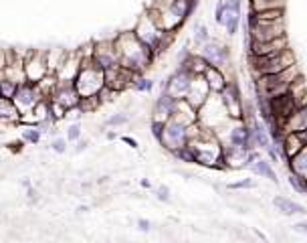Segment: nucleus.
<instances>
[{"instance_id": "obj_14", "label": "nucleus", "mask_w": 307, "mask_h": 243, "mask_svg": "<svg viewBox=\"0 0 307 243\" xmlns=\"http://www.w3.org/2000/svg\"><path fill=\"white\" fill-rule=\"evenodd\" d=\"M42 100H46V97L42 95L40 87L34 85V83H28V81H26V83H20L18 89H16V93H14V97H12V102H14V106L18 108L20 116L32 112V110L36 108V104L42 102Z\"/></svg>"}, {"instance_id": "obj_6", "label": "nucleus", "mask_w": 307, "mask_h": 243, "mask_svg": "<svg viewBox=\"0 0 307 243\" xmlns=\"http://www.w3.org/2000/svg\"><path fill=\"white\" fill-rule=\"evenodd\" d=\"M246 61H248V71H250L252 79L263 77V75H275V73H281V71L297 65L293 49H287V51H283V53L269 55V57L246 55Z\"/></svg>"}, {"instance_id": "obj_13", "label": "nucleus", "mask_w": 307, "mask_h": 243, "mask_svg": "<svg viewBox=\"0 0 307 243\" xmlns=\"http://www.w3.org/2000/svg\"><path fill=\"white\" fill-rule=\"evenodd\" d=\"M93 63L101 71H110L120 67V57H118V49L114 39H104V41H95L93 43Z\"/></svg>"}, {"instance_id": "obj_41", "label": "nucleus", "mask_w": 307, "mask_h": 243, "mask_svg": "<svg viewBox=\"0 0 307 243\" xmlns=\"http://www.w3.org/2000/svg\"><path fill=\"white\" fill-rule=\"evenodd\" d=\"M67 142H79L81 140V122H73V124H69V128H67Z\"/></svg>"}, {"instance_id": "obj_3", "label": "nucleus", "mask_w": 307, "mask_h": 243, "mask_svg": "<svg viewBox=\"0 0 307 243\" xmlns=\"http://www.w3.org/2000/svg\"><path fill=\"white\" fill-rule=\"evenodd\" d=\"M134 35L138 37V41L140 43H144L150 51L156 55V59L162 55V53H166L168 49L172 47V43H174V39H176V35H172V33H164L160 27H158V23L152 19V15L148 13V11H144L140 17H138V21H136V25H134Z\"/></svg>"}, {"instance_id": "obj_47", "label": "nucleus", "mask_w": 307, "mask_h": 243, "mask_svg": "<svg viewBox=\"0 0 307 243\" xmlns=\"http://www.w3.org/2000/svg\"><path fill=\"white\" fill-rule=\"evenodd\" d=\"M118 95H120V93H116L114 89H110V87H104V89H101V91H99V95H97V97H99V102H101V106H104V104L112 102V100H114V97H118Z\"/></svg>"}, {"instance_id": "obj_18", "label": "nucleus", "mask_w": 307, "mask_h": 243, "mask_svg": "<svg viewBox=\"0 0 307 243\" xmlns=\"http://www.w3.org/2000/svg\"><path fill=\"white\" fill-rule=\"evenodd\" d=\"M176 104L178 100H174L166 91H160V95L156 97V102L152 106V122H160V124L170 122L176 112Z\"/></svg>"}, {"instance_id": "obj_55", "label": "nucleus", "mask_w": 307, "mask_h": 243, "mask_svg": "<svg viewBox=\"0 0 307 243\" xmlns=\"http://www.w3.org/2000/svg\"><path fill=\"white\" fill-rule=\"evenodd\" d=\"M87 146H89L87 140H79V142H75V154H81L83 150H87Z\"/></svg>"}, {"instance_id": "obj_16", "label": "nucleus", "mask_w": 307, "mask_h": 243, "mask_svg": "<svg viewBox=\"0 0 307 243\" xmlns=\"http://www.w3.org/2000/svg\"><path fill=\"white\" fill-rule=\"evenodd\" d=\"M192 79H194V75H190L188 71L176 67V71L172 75H168L166 81H162V91L172 95L174 100H186L188 89L192 85Z\"/></svg>"}, {"instance_id": "obj_44", "label": "nucleus", "mask_w": 307, "mask_h": 243, "mask_svg": "<svg viewBox=\"0 0 307 243\" xmlns=\"http://www.w3.org/2000/svg\"><path fill=\"white\" fill-rule=\"evenodd\" d=\"M254 17L261 21H277V19H285V11H265V13H254Z\"/></svg>"}, {"instance_id": "obj_31", "label": "nucleus", "mask_w": 307, "mask_h": 243, "mask_svg": "<svg viewBox=\"0 0 307 243\" xmlns=\"http://www.w3.org/2000/svg\"><path fill=\"white\" fill-rule=\"evenodd\" d=\"M287 0H248L250 13H265V11H285Z\"/></svg>"}, {"instance_id": "obj_7", "label": "nucleus", "mask_w": 307, "mask_h": 243, "mask_svg": "<svg viewBox=\"0 0 307 243\" xmlns=\"http://www.w3.org/2000/svg\"><path fill=\"white\" fill-rule=\"evenodd\" d=\"M287 37V25L285 19L277 21H261L254 17V13L248 11L246 15V43H267Z\"/></svg>"}, {"instance_id": "obj_37", "label": "nucleus", "mask_w": 307, "mask_h": 243, "mask_svg": "<svg viewBox=\"0 0 307 243\" xmlns=\"http://www.w3.org/2000/svg\"><path fill=\"white\" fill-rule=\"evenodd\" d=\"M287 182H289V186H291L295 192H299V194H305V197H307V180H305V178H301V176H297V174L289 172V176H287Z\"/></svg>"}, {"instance_id": "obj_19", "label": "nucleus", "mask_w": 307, "mask_h": 243, "mask_svg": "<svg viewBox=\"0 0 307 243\" xmlns=\"http://www.w3.org/2000/svg\"><path fill=\"white\" fill-rule=\"evenodd\" d=\"M48 100L55 102V104H59V106H63V108L69 112V110H73V108H79L81 97H79V93H77V89H75L73 83H61V81H59L57 87H55V91L50 93Z\"/></svg>"}, {"instance_id": "obj_49", "label": "nucleus", "mask_w": 307, "mask_h": 243, "mask_svg": "<svg viewBox=\"0 0 307 243\" xmlns=\"http://www.w3.org/2000/svg\"><path fill=\"white\" fill-rule=\"evenodd\" d=\"M150 132H152L154 138H156V140L160 142L162 132H164V124H160V122H150Z\"/></svg>"}, {"instance_id": "obj_39", "label": "nucleus", "mask_w": 307, "mask_h": 243, "mask_svg": "<svg viewBox=\"0 0 307 243\" xmlns=\"http://www.w3.org/2000/svg\"><path fill=\"white\" fill-rule=\"evenodd\" d=\"M130 122V116L126 114V112H118V114H114V116H110L108 120H106V128H120V126H126Z\"/></svg>"}, {"instance_id": "obj_28", "label": "nucleus", "mask_w": 307, "mask_h": 243, "mask_svg": "<svg viewBox=\"0 0 307 243\" xmlns=\"http://www.w3.org/2000/svg\"><path fill=\"white\" fill-rule=\"evenodd\" d=\"M273 207L285 215V217H293V215H305V207L301 203H295L293 199H287L283 197V194H277V197H273Z\"/></svg>"}, {"instance_id": "obj_9", "label": "nucleus", "mask_w": 307, "mask_h": 243, "mask_svg": "<svg viewBox=\"0 0 307 243\" xmlns=\"http://www.w3.org/2000/svg\"><path fill=\"white\" fill-rule=\"evenodd\" d=\"M232 120L228 118L222 102H220V95L218 93H210V97L206 100L200 110H198V124L206 130H212L214 134L220 132L222 128H226Z\"/></svg>"}, {"instance_id": "obj_21", "label": "nucleus", "mask_w": 307, "mask_h": 243, "mask_svg": "<svg viewBox=\"0 0 307 243\" xmlns=\"http://www.w3.org/2000/svg\"><path fill=\"white\" fill-rule=\"evenodd\" d=\"M104 73H106V87L114 89L116 93H122V91L130 89V87H132V83H134V79H136V73H132V71L124 69L122 65H120V67H116V69L104 71Z\"/></svg>"}, {"instance_id": "obj_56", "label": "nucleus", "mask_w": 307, "mask_h": 243, "mask_svg": "<svg viewBox=\"0 0 307 243\" xmlns=\"http://www.w3.org/2000/svg\"><path fill=\"white\" fill-rule=\"evenodd\" d=\"M83 116V112L79 110V108H73V110H69L67 112V118H71V120H75V122H79V118Z\"/></svg>"}, {"instance_id": "obj_23", "label": "nucleus", "mask_w": 307, "mask_h": 243, "mask_svg": "<svg viewBox=\"0 0 307 243\" xmlns=\"http://www.w3.org/2000/svg\"><path fill=\"white\" fill-rule=\"evenodd\" d=\"M210 93H212V91H210L208 83L204 81L202 75H198V77L192 79V85H190L188 95H186V102H188L194 110H200L204 104H206V100L210 97Z\"/></svg>"}, {"instance_id": "obj_34", "label": "nucleus", "mask_w": 307, "mask_h": 243, "mask_svg": "<svg viewBox=\"0 0 307 243\" xmlns=\"http://www.w3.org/2000/svg\"><path fill=\"white\" fill-rule=\"evenodd\" d=\"M40 138H42V134H40V130L36 128V126H28V124H24L22 126V132H20V140L24 142V144H38L40 142Z\"/></svg>"}, {"instance_id": "obj_22", "label": "nucleus", "mask_w": 307, "mask_h": 243, "mask_svg": "<svg viewBox=\"0 0 307 243\" xmlns=\"http://www.w3.org/2000/svg\"><path fill=\"white\" fill-rule=\"evenodd\" d=\"M242 0H224V21H222V27L226 31L228 37L236 35L240 23H242Z\"/></svg>"}, {"instance_id": "obj_4", "label": "nucleus", "mask_w": 307, "mask_h": 243, "mask_svg": "<svg viewBox=\"0 0 307 243\" xmlns=\"http://www.w3.org/2000/svg\"><path fill=\"white\" fill-rule=\"evenodd\" d=\"M188 146L194 154L196 164L206 166V168L224 170V166H222V142L218 140V136L212 130L202 128L200 134L188 142Z\"/></svg>"}, {"instance_id": "obj_36", "label": "nucleus", "mask_w": 307, "mask_h": 243, "mask_svg": "<svg viewBox=\"0 0 307 243\" xmlns=\"http://www.w3.org/2000/svg\"><path fill=\"white\" fill-rule=\"evenodd\" d=\"M16 89H18V83H14V81L0 75V97H8V100H12Z\"/></svg>"}, {"instance_id": "obj_5", "label": "nucleus", "mask_w": 307, "mask_h": 243, "mask_svg": "<svg viewBox=\"0 0 307 243\" xmlns=\"http://www.w3.org/2000/svg\"><path fill=\"white\" fill-rule=\"evenodd\" d=\"M301 77V71L297 65L281 71V73H275V75H263V77H257L252 79V91L254 95H261V97H267V100H275L279 95H285L289 93L291 85Z\"/></svg>"}, {"instance_id": "obj_24", "label": "nucleus", "mask_w": 307, "mask_h": 243, "mask_svg": "<svg viewBox=\"0 0 307 243\" xmlns=\"http://www.w3.org/2000/svg\"><path fill=\"white\" fill-rule=\"evenodd\" d=\"M279 128L283 130V134H301L303 130H307V106L297 108L279 124Z\"/></svg>"}, {"instance_id": "obj_25", "label": "nucleus", "mask_w": 307, "mask_h": 243, "mask_svg": "<svg viewBox=\"0 0 307 243\" xmlns=\"http://www.w3.org/2000/svg\"><path fill=\"white\" fill-rule=\"evenodd\" d=\"M246 154L248 152L244 148H236V146L224 144L222 146V166H224V170H240V168H244Z\"/></svg>"}, {"instance_id": "obj_51", "label": "nucleus", "mask_w": 307, "mask_h": 243, "mask_svg": "<svg viewBox=\"0 0 307 243\" xmlns=\"http://www.w3.org/2000/svg\"><path fill=\"white\" fill-rule=\"evenodd\" d=\"M22 146H24V142H22V140H14V142H10V144H8V150H10V152H14V154H18V152L22 150Z\"/></svg>"}, {"instance_id": "obj_57", "label": "nucleus", "mask_w": 307, "mask_h": 243, "mask_svg": "<svg viewBox=\"0 0 307 243\" xmlns=\"http://www.w3.org/2000/svg\"><path fill=\"white\" fill-rule=\"evenodd\" d=\"M106 138H108L110 142H114V140H118V132H114V130H110V132H106Z\"/></svg>"}, {"instance_id": "obj_30", "label": "nucleus", "mask_w": 307, "mask_h": 243, "mask_svg": "<svg viewBox=\"0 0 307 243\" xmlns=\"http://www.w3.org/2000/svg\"><path fill=\"white\" fill-rule=\"evenodd\" d=\"M248 170H250L252 174L261 176V178H267V180H271V182H279V178H277V172H275L273 164H271L267 158H259V160L254 162V164H252Z\"/></svg>"}, {"instance_id": "obj_26", "label": "nucleus", "mask_w": 307, "mask_h": 243, "mask_svg": "<svg viewBox=\"0 0 307 243\" xmlns=\"http://www.w3.org/2000/svg\"><path fill=\"white\" fill-rule=\"evenodd\" d=\"M202 77H204V81L208 83V87H210V91L212 93H220L226 85H228V75L222 71V69H218V67H206V71L202 73Z\"/></svg>"}, {"instance_id": "obj_58", "label": "nucleus", "mask_w": 307, "mask_h": 243, "mask_svg": "<svg viewBox=\"0 0 307 243\" xmlns=\"http://www.w3.org/2000/svg\"><path fill=\"white\" fill-rule=\"evenodd\" d=\"M140 184H142L144 188H152V182H150L148 178H142V180H140Z\"/></svg>"}, {"instance_id": "obj_8", "label": "nucleus", "mask_w": 307, "mask_h": 243, "mask_svg": "<svg viewBox=\"0 0 307 243\" xmlns=\"http://www.w3.org/2000/svg\"><path fill=\"white\" fill-rule=\"evenodd\" d=\"M73 85H75L81 100L83 97H95V95H99L101 89L106 87V73L93 63V57L83 59L81 71H79Z\"/></svg>"}, {"instance_id": "obj_60", "label": "nucleus", "mask_w": 307, "mask_h": 243, "mask_svg": "<svg viewBox=\"0 0 307 243\" xmlns=\"http://www.w3.org/2000/svg\"><path fill=\"white\" fill-rule=\"evenodd\" d=\"M22 186H24V188H30V186H32L30 178H24V180H22Z\"/></svg>"}, {"instance_id": "obj_33", "label": "nucleus", "mask_w": 307, "mask_h": 243, "mask_svg": "<svg viewBox=\"0 0 307 243\" xmlns=\"http://www.w3.org/2000/svg\"><path fill=\"white\" fill-rule=\"evenodd\" d=\"M210 39H212V37H210V29L204 25V23H198V25L194 27V31H192V43H194V47H196V51H198L202 45H206Z\"/></svg>"}, {"instance_id": "obj_35", "label": "nucleus", "mask_w": 307, "mask_h": 243, "mask_svg": "<svg viewBox=\"0 0 307 243\" xmlns=\"http://www.w3.org/2000/svg\"><path fill=\"white\" fill-rule=\"evenodd\" d=\"M154 85H156V83H154V79H150L146 75H136V79L132 83V89L138 91V93H150L154 89Z\"/></svg>"}, {"instance_id": "obj_53", "label": "nucleus", "mask_w": 307, "mask_h": 243, "mask_svg": "<svg viewBox=\"0 0 307 243\" xmlns=\"http://www.w3.org/2000/svg\"><path fill=\"white\" fill-rule=\"evenodd\" d=\"M26 199H28V203H32V205L38 201V197H36V188H34V186L26 188Z\"/></svg>"}, {"instance_id": "obj_38", "label": "nucleus", "mask_w": 307, "mask_h": 243, "mask_svg": "<svg viewBox=\"0 0 307 243\" xmlns=\"http://www.w3.org/2000/svg\"><path fill=\"white\" fill-rule=\"evenodd\" d=\"M101 108V102H99V97H83V100L79 102V110L83 114H91V112H97Z\"/></svg>"}, {"instance_id": "obj_45", "label": "nucleus", "mask_w": 307, "mask_h": 243, "mask_svg": "<svg viewBox=\"0 0 307 243\" xmlns=\"http://www.w3.org/2000/svg\"><path fill=\"white\" fill-rule=\"evenodd\" d=\"M67 138H55L53 142H50V150L57 152V154H65L67 152Z\"/></svg>"}, {"instance_id": "obj_27", "label": "nucleus", "mask_w": 307, "mask_h": 243, "mask_svg": "<svg viewBox=\"0 0 307 243\" xmlns=\"http://www.w3.org/2000/svg\"><path fill=\"white\" fill-rule=\"evenodd\" d=\"M172 120L188 128V126H192V124L198 122V110H194L186 100H178V104H176V112H174Z\"/></svg>"}, {"instance_id": "obj_32", "label": "nucleus", "mask_w": 307, "mask_h": 243, "mask_svg": "<svg viewBox=\"0 0 307 243\" xmlns=\"http://www.w3.org/2000/svg\"><path fill=\"white\" fill-rule=\"evenodd\" d=\"M287 168H289V172H293V174H297V176H301V178L307 180V146H305V148L295 158H291L287 162Z\"/></svg>"}, {"instance_id": "obj_2", "label": "nucleus", "mask_w": 307, "mask_h": 243, "mask_svg": "<svg viewBox=\"0 0 307 243\" xmlns=\"http://www.w3.org/2000/svg\"><path fill=\"white\" fill-rule=\"evenodd\" d=\"M196 7L198 0H152V5H148L146 11L164 33L176 35L192 17Z\"/></svg>"}, {"instance_id": "obj_1", "label": "nucleus", "mask_w": 307, "mask_h": 243, "mask_svg": "<svg viewBox=\"0 0 307 243\" xmlns=\"http://www.w3.org/2000/svg\"><path fill=\"white\" fill-rule=\"evenodd\" d=\"M116 49H118V57H120V65L136 75H144L156 61L150 49L138 41V37L134 35V31H124L118 33L114 37Z\"/></svg>"}, {"instance_id": "obj_29", "label": "nucleus", "mask_w": 307, "mask_h": 243, "mask_svg": "<svg viewBox=\"0 0 307 243\" xmlns=\"http://www.w3.org/2000/svg\"><path fill=\"white\" fill-rule=\"evenodd\" d=\"M20 118L22 116H20L18 108L14 106V102L8 100V97H0V122L16 126V124H20Z\"/></svg>"}, {"instance_id": "obj_50", "label": "nucleus", "mask_w": 307, "mask_h": 243, "mask_svg": "<svg viewBox=\"0 0 307 243\" xmlns=\"http://www.w3.org/2000/svg\"><path fill=\"white\" fill-rule=\"evenodd\" d=\"M120 140H122L124 144H128V146H130V148H134V150H138V148H140V144H138V140H136V138H132V136H122Z\"/></svg>"}, {"instance_id": "obj_15", "label": "nucleus", "mask_w": 307, "mask_h": 243, "mask_svg": "<svg viewBox=\"0 0 307 243\" xmlns=\"http://www.w3.org/2000/svg\"><path fill=\"white\" fill-rule=\"evenodd\" d=\"M50 73L44 51H28L24 55V77L28 83L38 85Z\"/></svg>"}, {"instance_id": "obj_10", "label": "nucleus", "mask_w": 307, "mask_h": 243, "mask_svg": "<svg viewBox=\"0 0 307 243\" xmlns=\"http://www.w3.org/2000/svg\"><path fill=\"white\" fill-rule=\"evenodd\" d=\"M198 53L210 67H218V69H222L226 73V69L230 65V49L222 41L210 39L206 45H202L198 49Z\"/></svg>"}, {"instance_id": "obj_11", "label": "nucleus", "mask_w": 307, "mask_h": 243, "mask_svg": "<svg viewBox=\"0 0 307 243\" xmlns=\"http://www.w3.org/2000/svg\"><path fill=\"white\" fill-rule=\"evenodd\" d=\"M190 138H188V128L170 120L164 124V132H162V138H160V146L164 150H168L170 154L178 152L180 148H184V146H188Z\"/></svg>"}, {"instance_id": "obj_59", "label": "nucleus", "mask_w": 307, "mask_h": 243, "mask_svg": "<svg viewBox=\"0 0 307 243\" xmlns=\"http://www.w3.org/2000/svg\"><path fill=\"white\" fill-rule=\"evenodd\" d=\"M299 138H301V140H303V144L307 146V130H303V132L299 134Z\"/></svg>"}, {"instance_id": "obj_42", "label": "nucleus", "mask_w": 307, "mask_h": 243, "mask_svg": "<svg viewBox=\"0 0 307 243\" xmlns=\"http://www.w3.org/2000/svg\"><path fill=\"white\" fill-rule=\"evenodd\" d=\"M228 188L230 190H246V188H257V182L252 178H242V180H236V182H228Z\"/></svg>"}, {"instance_id": "obj_54", "label": "nucleus", "mask_w": 307, "mask_h": 243, "mask_svg": "<svg viewBox=\"0 0 307 243\" xmlns=\"http://www.w3.org/2000/svg\"><path fill=\"white\" fill-rule=\"evenodd\" d=\"M138 229L144 231V233H148V231L152 229V223H150L148 219H138Z\"/></svg>"}, {"instance_id": "obj_17", "label": "nucleus", "mask_w": 307, "mask_h": 243, "mask_svg": "<svg viewBox=\"0 0 307 243\" xmlns=\"http://www.w3.org/2000/svg\"><path fill=\"white\" fill-rule=\"evenodd\" d=\"M289 47V39L287 37H281V39H275V41H267V43H246V55H252V57H269V55H277V53H283L287 51Z\"/></svg>"}, {"instance_id": "obj_20", "label": "nucleus", "mask_w": 307, "mask_h": 243, "mask_svg": "<svg viewBox=\"0 0 307 243\" xmlns=\"http://www.w3.org/2000/svg\"><path fill=\"white\" fill-rule=\"evenodd\" d=\"M81 65H83V59H81L79 51H75V53L69 51L67 57H65V61L57 67L55 75H57V79L61 83H75V79H77V75L81 71Z\"/></svg>"}, {"instance_id": "obj_40", "label": "nucleus", "mask_w": 307, "mask_h": 243, "mask_svg": "<svg viewBox=\"0 0 307 243\" xmlns=\"http://www.w3.org/2000/svg\"><path fill=\"white\" fill-rule=\"evenodd\" d=\"M172 156H174V158H178L180 162H186V164H196L194 154H192V150H190V146H184V148H180V150H178V152H174Z\"/></svg>"}, {"instance_id": "obj_12", "label": "nucleus", "mask_w": 307, "mask_h": 243, "mask_svg": "<svg viewBox=\"0 0 307 243\" xmlns=\"http://www.w3.org/2000/svg\"><path fill=\"white\" fill-rule=\"evenodd\" d=\"M220 95V102L228 114V118L232 122H242V108H244V97L242 91L238 87V83L234 79L228 81V85L218 93Z\"/></svg>"}, {"instance_id": "obj_48", "label": "nucleus", "mask_w": 307, "mask_h": 243, "mask_svg": "<svg viewBox=\"0 0 307 243\" xmlns=\"http://www.w3.org/2000/svg\"><path fill=\"white\" fill-rule=\"evenodd\" d=\"M222 21H224V0H216V5H214V23L222 25Z\"/></svg>"}, {"instance_id": "obj_46", "label": "nucleus", "mask_w": 307, "mask_h": 243, "mask_svg": "<svg viewBox=\"0 0 307 243\" xmlns=\"http://www.w3.org/2000/svg\"><path fill=\"white\" fill-rule=\"evenodd\" d=\"M156 199L162 201V203H170V201H172V192H170V188H168L166 184H160V186L156 188Z\"/></svg>"}, {"instance_id": "obj_52", "label": "nucleus", "mask_w": 307, "mask_h": 243, "mask_svg": "<svg viewBox=\"0 0 307 243\" xmlns=\"http://www.w3.org/2000/svg\"><path fill=\"white\" fill-rule=\"evenodd\" d=\"M293 231L303 233V235L307 237V221H297V223H293Z\"/></svg>"}, {"instance_id": "obj_43", "label": "nucleus", "mask_w": 307, "mask_h": 243, "mask_svg": "<svg viewBox=\"0 0 307 243\" xmlns=\"http://www.w3.org/2000/svg\"><path fill=\"white\" fill-rule=\"evenodd\" d=\"M50 118H53V120L59 124L61 120H65V118H67V110H65L63 106L55 104V102H50Z\"/></svg>"}]
</instances>
